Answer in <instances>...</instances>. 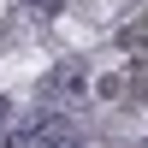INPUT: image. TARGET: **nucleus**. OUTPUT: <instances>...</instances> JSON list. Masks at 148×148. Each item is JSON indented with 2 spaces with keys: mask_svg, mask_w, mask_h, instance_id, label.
Segmentation results:
<instances>
[{
  "mask_svg": "<svg viewBox=\"0 0 148 148\" xmlns=\"http://www.w3.org/2000/svg\"><path fill=\"white\" fill-rule=\"evenodd\" d=\"M83 83H89V77H83L77 65H59V71H53V89H59V95H77Z\"/></svg>",
  "mask_w": 148,
  "mask_h": 148,
  "instance_id": "1",
  "label": "nucleus"
},
{
  "mask_svg": "<svg viewBox=\"0 0 148 148\" xmlns=\"http://www.w3.org/2000/svg\"><path fill=\"white\" fill-rule=\"evenodd\" d=\"M0 148H30V136H0Z\"/></svg>",
  "mask_w": 148,
  "mask_h": 148,
  "instance_id": "2",
  "label": "nucleus"
},
{
  "mask_svg": "<svg viewBox=\"0 0 148 148\" xmlns=\"http://www.w3.org/2000/svg\"><path fill=\"white\" fill-rule=\"evenodd\" d=\"M0 119H6V101H0Z\"/></svg>",
  "mask_w": 148,
  "mask_h": 148,
  "instance_id": "3",
  "label": "nucleus"
}]
</instances>
